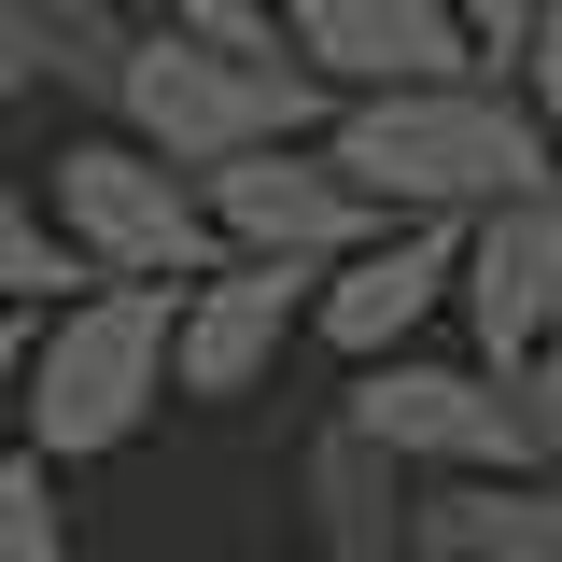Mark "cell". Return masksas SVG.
Masks as SVG:
<instances>
[{"label":"cell","instance_id":"obj_3","mask_svg":"<svg viewBox=\"0 0 562 562\" xmlns=\"http://www.w3.org/2000/svg\"><path fill=\"white\" fill-rule=\"evenodd\" d=\"M324 85L295 57H225V43H169V29H140L127 70H113V113L99 127L140 140L155 169H225V155H268V140H324Z\"/></svg>","mask_w":562,"mask_h":562},{"label":"cell","instance_id":"obj_12","mask_svg":"<svg viewBox=\"0 0 562 562\" xmlns=\"http://www.w3.org/2000/svg\"><path fill=\"white\" fill-rule=\"evenodd\" d=\"M408 549H450V562H562V506L535 479H450L408 506Z\"/></svg>","mask_w":562,"mask_h":562},{"label":"cell","instance_id":"obj_4","mask_svg":"<svg viewBox=\"0 0 562 562\" xmlns=\"http://www.w3.org/2000/svg\"><path fill=\"white\" fill-rule=\"evenodd\" d=\"M29 198H43V225H57V254H70L85 281H155V295H183V281L225 268V254H211L198 183H183V169H155V155L113 140V127L57 140V169H43Z\"/></svg>","mask_w":562,"mask_h":562},{"label":"cell","instance_id":"obj_13","mask_svg":"<svg viewBox=\"0 0 562 562\" xmlns=\"http://www.w3.org/2000/svg\"><path fill=\"white\" fill-rule=\"evenodd\" d=\"M127 43H140L127 0H57V14H43V85H57V99H85V113H113Z\"/></svg>","mask_w":562,"mask_h":562},{"label":"cell","instance_id":"obj_6","mask_svg":"<svg viewBox=\"0 0 562 562\" xmlns=\"http://www.w3.org/2000/svg\"><path fill=\"white\" fill-rule=\"evenodd\" d=\"M268 43L324 99H408V85H479V43L450 0H268ZM506 85V70H492Z\"/></svg>","mask_w":562,"mask_h":562},{"label":"cell","instance_id":"obj_1","mask_svg":"<svg viewBox=\"0 0 562 562\" xmlns=\"http://www.w3.org/2000/svg\"><path fill=\"white\" fill-rule=\"evenodd\" d=\"M324 169L380 225H479L506 198H549L562 183V140L535 127L520 85H408V99H338L324 113Z\"/></svg>","mask_w":562,"mask_h":562},{"label":"cell","instance_id":"obj_10","mask_svg":"<svg viewBox=\"0 0 562 562\" xmlns=\"http://www.w3.org/2000/svg\"><path fill=\"white\" fill-rule=\"evenodd\" d=\"M450 268H464V225H380L366 254L310 281V338L338 351V366H394V351L450 310Z\"/></svg>","mask_w":562,"mask_h":562},{"label":"cell","instance_id":"obj_14","mask_svg":"<svg viewBox=\"0 0 562 562\" xmlns=\"http://www.w3.org/2000/svg\"><path fill=\"white\" fill-rule=\"evenodd\" d=\"M85 295V268L57 254V225H43V198H29V169H0V310H70Z\"/></svg>","mask_w":562,"mask_h":562},{"label":"cell","instance_id":"obj_9","mask_svg":"<svg viewBox=\"0 0 562 562\" xmlns=\"http://www.w3.org/2000/svg\"><path fill=\"white\" fill-rule=\"evenodd\" d=\"M450 310L479 338V380H520L535 351L562 338V198H506L464 225V268H450Z\"/></svg>","mask_w":562,"mask_h":562},{"label":"cell","instance_id":"obj_17","mask_svg":"<svg viewBox=\"0 0 562 562\" xmlns=\"http://www.w3.org/2000/svg\"><path fill=\"white\" fill-rule=\"evenodd\" d=\"M140 29H169V43H225V57H281L268 43V0H127Z\"/></svg>","mask_w":562,"mask_h":562},{"label":"cell","instance_id":"obj_19","mask_svg":"<svg viewBox=\"0 0 562 562\" xmlns=\"http://www.w3.org/2000/svg\"><path fill=\"white\" fill-rule=\"evenodd\" d=\"M43 14H57V0H0V113L43 99Z\"/></svg>","mask_w":562,"mask_h":562},{"label":"cell","instance_id":"obj_22","mask_svg":"<svg viewBox=\"0 0 562 562\" xmlns=\"http://www.w3.org/2000/svg\"><path fill=\"white\" fill-rule=\"evenodd\" d=\"M408 562H450V549H408Z\"/></svg>","mask_w":562,"mask_h":562},{"label":"cell","instance_id":"obj_18","mask_svg":"<svg viewBox=\"0 0 562 562\" xmlns=\"http://www.w3.org/2000/svg\"><path fill=\"white\" fill-rule=\"evenodd\" d=\"M506 85H520V99H535V127L562 140V0L535 14V29H520V57H506Z\"/></svg>","mask_w":562,"mask_h":562},{"label":"cell","instance_id":"obj_16","mask_svg":"<svg viewBox=\"0 0 562 562\" xmlns=\"http://www.w3.org/2000/svg\"><path fill=\"white\" fill-rule=\"evenodd\" d=\"M506 394H520V479H535V492L562 506V338L535 351V366H520Z\"/></svg>","mask_w":562,"mask_h":562},{"label":"cell","instance_id":"obj_7","mask_svg":"<svg viewBox=\"0 0 562 562\" xmlns=\"http://www.w3.org/2000/svg\"><path fill=\"white\" fill-rule=\"evenodd\" d=\"M198 211H211V254H239V268H310V281L380 239V211L324 169V140H268V155L198 169Z\"/></svg>","mask_w":562,"mask_h":562},{"label":"cell","instance_id":"obj_5","mask_svg":"<svg viewBox=\"0 0 562 562\" xmlns=\"http://www.w3.org/2000/svg\"><path fill=\"white\" fill-rule=\"evenodd\" d=\"M324 422H351L380 464H408L422 492L450 479H520V394L479 380V366H436V351H394V366H351V394Z\"/></svg>","mask_w":562,"mask_h":562},{"label":"cell","instance_id":"obj_11","mask_svg":"<svg viewBox=\"0 0 562 562\" xmlns=\"http://www.w3.org/2000/svg\"><path fill=\"white\" fill-rule=\"evenodd\" d=\"M408 506H422V479L380 464L351 422H324V436L295 450V520H310L324 562H408Z\"/></svg>","mask_w":562,"mask_h":562},{"label":"cell","instance_id":"obj_23","mask_svg":"<svg viewBox=\"0 0 562 562\" xmlns=\"http://www.w3.org/2000/svg\"><path fill=\"white\" fill-rule=\"evenodd\" d=\"M549 198H562V183H549Z\"/></svg>","mask_w":562,"mask_h":562},{"label":"cell","instance_id":"obj_2","mask_svg":"<svg viewBox=\"0 0 562 562\" xmlns=\"http://www.w3.org/2000/svg\"><path fill=\"white\" fill-rule=\"evenodd\" d=\"M169 408V295L155 281H85L70 310L29 324V394H14V450L57 464H113L140 422Z\"/></svg>","mask_w":562,"mask_h":562},{"label":"cell","instance_id":"obj_8","mask_svg":"<svg viewBox=\"0 0 562 562\" xmlns=\"http://www.w3.org/2000/svg\"><path fill=\"white\" fill-rule=\"evenodd\" d=\"M310 338V268H225L183 281L169 295V394L183 408H239V394H268V366Z\"/></svg>","mask_w":562,"mask_h":562},{"label":"cell","instance_id":"obj_20","mask_svg":"<svg viewBox=\"0 0 562 562\" xmlns=\"http://www.w3.org/2000/svg\"><path fill=\"white\" fill-rule=\"evenodd\" d=\"M450 14H464V43H479V70H506V57H520V29H535L549 0H450Z\"/></svg>","mask_w":562,"mask_h":562},{"label":"cell","instance_id":"obj_21","mask_svg":"<svg viewBox=\"0 0 562 562\" xmlns=\"http://www.w3.org/2000/svg\"><path fill=\"white\" fill-rule=\"evenodd\" d=\"M29 324L43 310H0V450H14V394H29Z\"/></svg>","mask_w":562,"mask_h":562},{"label":"cell","instance_id":"obj_15","mask_svg":"<svg viewBox=\"0 0 562 562\" xmlns=\"http://www.w3.org/2000/svg\"><path fill=\"white\" fill-rule=\"evenodd\" d=\"M0 562H70V506L29 450H0Z\"/></svg>","mask_w":562,"mask_h":562}]
</instances>
